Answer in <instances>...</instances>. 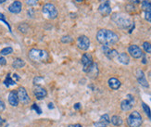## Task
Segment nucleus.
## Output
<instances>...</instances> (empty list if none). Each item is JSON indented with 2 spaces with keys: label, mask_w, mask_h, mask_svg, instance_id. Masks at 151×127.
Wrapping results in <instances>:
<instances>
[{
  "label": "nucleus",
  "mask_w": 151,
  "mask_h": 127,
  "mask_svg": "<svg viewBox=\"0 0 151 127\" xmlns=\"http://www.w3.org/2000/svg\"><path fill=\"white\" fill-rule=\"evenodd\" d=\"M96 40L103 46L114 45L119 41V35L108 29H100L96 34Z\"/></svg>",
  "instance_id": "1"
},
{
  "label": "nucleus",
  "mask_w": 151,
  "mask_h": 127,
  "mask_svg": "<svg viewBox=\"0 0 151 127\" xmlns=\"http://www.w3.org/2000/svg\"><path fill=\"white\" fill-rule=\"evenodd\" d=\"M111 20L120 29H128L133 24L132 20L129 16L123 13H114L111 16Z\"/></svg>",
  "instance_id": "2"
},
{
  "label": "nucleus",
  "mask_w": 151,
  "mask_h": 127,
  "mask_svg": "<svg viewBox=\"0 0 151 127\" xmlns=\"http://www.w3.org/2000/svg\"><path fill=\"white\" fill-rule=\"evenodd\" d=\"M29 58L35 62H45L49 59V54L47 51L43 49L33 48L29 51Z\"/></svg>",
  "instance_id": "3"
},
{
  "label": "nucleus",
  "mask_w": 151,
  "mask_h": 127,
  "mask_svg": "<svg viewBox=\"0 0 151 127\" xmlns=\"http://www.w3.org/2000/svg\"><path fill=\"white\" fill-rule=\"evenodd\" d=\"M142 122H143V119L141 114L136 110L130 113L127 118V124L129 127H140Z\"/></svg>",
  "instance_id": "4"
},
{
  "label": "nucleus",
  "mask_w": 151,
  "mask_h": 127,
  "mask_svg": "<svg viewBox=\"0 0 151 127\" xmlns=\"http://www.w3.org/2000/svg\"><path fill=\"white\" fill-rule=\"evenodd\" d=\"M42 11H43V14L45 16V17L50 19V20L56 19L58 15L57 7L51 3L45 4V5L43 6V9H42Z\"/></svg>",
  "instance_id": "5"
},
{
  "label": "nucleus",
  "mask_w": 151,
  "mask_h": 127,
  "mask_svg": "<svg viewBox=\"0 0 151 127\" xmlns=\"http://www.w3.org/2000/svg\"><path fill=\"white\" fill-rule=\"evenodd\" d=\"M133 104H135V98L132 95H127V98L121 101V108L123 111H128V110L131 109L133 107Z\"/></svg>",
  "instance_id": "6"
},
{
  "label": "nucleus",
  "mask_w": 151,
  "mask_h": 127,
  "mask_svg": "<svg viewBox=\"0 0 151 127\" xmlns=\"http://www.w3.org/2000/svg\"><path fill=\"white\" fill-rule=\"evenodd\" d=\"M17 95H18L19 97V101L22 102V104H28L30 102V97H29L28 93L24 87H19L18 90H17Z\"/></svg>",
  "instance_id": "7"
},
{
  "label": "nucleus",
  "mask_w": 151,
  "mask_h": 127,
  "mask_svg": "<svg viewBox=\"0 0 151 127\" xmlns=\"http://www.w3.org/2000/svg\"><path fill=\"white\" fill-rule=\"evenodd\" d=\"M128 52L129 54L135 59H140L144 56V53L142 51V49L138 46H136V45H131V46L128 47Z\"/></svg>",
  "instance_id": "8"
},
{
  "label": "nucleus",
  "mask_w": 151,
  "mask_h": 127,
  "mask_svg": "<svg viewBox=\"0 0 151 127\" xmlns=\"http://www.w3.org/2000/svg\"><path fill=\"white\" fill-rule=\"evenodd\" d=\"M98 11L99 13L101 14L104 17L106 16H108L111 13V7H110V1H104L99 5L98 7Z\"/></svg>",
  "instance_id": "9"
},
{
  "label": "nucleus",
  "mask_w": 151,
  "mask_h": 127,
  "mask_svg": "<svg viewBox=\"0 0 151 127\" xmlns=\"http://www.w3.org/2000/svg\"><path fill=\"white\" fill-rule=\"evenodd\" d=\"M77 46L82 50H87L90 47V40L85 35L79 36L77 39Z\"/></svg>",
  "instance_id": "10"
},
{
  "label": "nucleus",
  "mask_w": 151,
  "mask_h": 127,
  "mask_svg": "<svg viewBox=\"0 0 151 127\" xmlns=\"http://www.w3.org/2000/svg\"><path fill=\"white\" fill-rule=\"evenodd\" d=\"M86 74L88 75V77L91 79H95L96 77L98 76V73H99V70H98V65L96 64L95 62H93L90 67L86 70Z\"/></svg>",
  "instance_id": "11"
},
{
  "label": "nucleus",
  "mask_w": 151,
  "mask_h": 127,
  "mask_svg": "<svg viewBox=\"0 0 151 127\" xmlns=\"http://www.w3.org/2000/svg\"><path fill=\"white\" fill-rule=\"evenodd\" d=\"M33 95L35 96L37 99H42V98L45 97L47 95V90H45L44 87L40 86V85H35V86L33 87Z\"/></svg>",
  "instance_id": "12"
},
{
  "label": "nucleus",
  "mask_w": 151,
  "mask_h": 127,
  "mask_svg": "<svg viewBox=\"0 0 151 127\" xmlns=\"http://www.w3.org/2000/svg\"><path fill=\"white\" fill-rule=\"evenodd\" d=\"M82 64L83 65V72H86V70L90 67V65L93 63V59H92V56L89 54V53H85L83 54L82 57Z\"/></svg>",
  "instance_id": "13"
},
{
  "label": "nucleus",
  "mask_w": 151,
  "mask_h": 127,
  "mask_svg": "<svg viewBox=\"0 0 151 127\" xmlns=\"http://www.w3.org/2000/svg\"><path fill=\"white\" fill-rule=\"evenodd\" d=\"M136 78H137L138 83H139L142 85V86H144V87H148L149 86L148 81H146V77H145V73H144L143 71H142V70H137V72H136Z\"/></svg>",
  "instance_id": "14"
},
{
  "label": "nucleus",
  "mask_w": 151,
  "mask_h": 127,
  "mask_svg": "<svg viewBox=\"0 0 151 127\" xmlns=\"http://www.w3.org/2000/svg\"><path fill=\"white\" fill-rule=\"evenodd\" d=\"M22 4L20 1H14L11 5L8 7V11L10 13H13V14H18L22 11Z\"/></svg>",
  "instance_id": "15"
},
{
  "label": "nucleus",
  "mask_w": 151,
  "mask_h": 127,
  "mask_svg": "<svg viewBox=\"0 0 151 127\" xmlns=\"http://www.w3.org/2000/svg\"><path fill=\"white\" fill-rule=\"evenodd\" d=\"M8 102L11 106L17 107L19 105V97L17 95V91H11L8 95Z\"/></svg>",
  "instance_id": "16"
},
{
  "label": "nucleus",
  "mask_w": 151,
  "mask_h": 127,
  "mask_svg": "<svg viewBox=\"0 0 151 127\" xmlns=\"http://www.w3.org/2000/svg\"><path fill=\"white\" fill-rule=\"evenodd\" d=\"M117 59H118L119 62H121V64H124V65H127L130 62L129 56L127 55V53H124V52H121V53H120V54H118Z\"/></svg>",
  "instance_id": "17"
},
{
  "label": "nucleus",
  "mask_w": 151,
  "mask_h": 127,
  "mask_svg": "<svg viewBox=\"0 0 151 127\" xmlns=\"http://www.w3.org/2000/svg\"><path fill=\"white\" fill-rule=\"evenodd\" d=\"M108 85H110V87L113 90H117L119 89L120 86H121V82L120 80H118L117 78H110V80H108Z\"/></svg>",
  "instance_id": "18"
},
{
  "label": "nucleus",
  "mask_w": 151,
  "mask_h": 127,
  "mask_svg": "<svg viewBox=\"0 0 151 127\" xmlns=\"http://www.w3.org/2000/svg\"><path fill=\"white\" fill-rule=\"evenodd\" d=\"M110 122L115 126H121V124H123V119H121L120 116L118 115H114L112 116V118L110 119Z\"/></svg>",
  "instance_id": "19"
},
{
  "label": "nucleus",
  "mask_w": 151,
  "mask_h": 127,
  "mask_svg": "<svg viewBox=\"0 0 151 127\" xmlns=\"http://www.w3.org/2000/svg\"><path fill=\"white\" fill-rule=\"evenodd\" d=\"M24 65H25V62L22 59H16L13 61V63H12V67L14 69H20L24 67Z\"/></svg>",
  "instance_id": "20"
},
{
  "label": "nucleus",
  "mask_w": 151,
  "mask_h": 127,
  "mask_svg": "<svg viewBox=\"0 0 151 127\" xmlns=\"http://www.w3.org/2000/svg\"><path fill=\"white\" fill-rule=\"evenodd\" d=\"M141 7L142 9L145 10V12L151 11V2L149 0H143L141 3Z\"/></svg>",
  "instance_id": "21"
},
{
  "label": "nucleus",
  "mask_w": 151,
  "mask_h": 127,
  "mask_svg": "<svg viewBox=\"0 0 151 127\" xmlns=\"http://www.w3.org/2000/svg\"><path fill=\"white\" fill-rule=\"evenodd\" d=\"M118 51L116 50V49H110V51H108V53L106 55L108 59H115L118 57Z\"/></svg>",
  "instance_id": "22"
},
{
  "label": "nucleus",
  "mask_w": 151,
  "mask_h": 127,
  "mask_svg": "<svg viewBox=\"0 0 151 127\" xmlns=\"http://www.w3.org/2000/svg\"><path fill=\"white\" fill-rule=\"evenodd\" d=\"M12 52H13V49H12V47H5V48L2 49V50L0 51V55H2V56L9 55V54H11Z\"/></svg>",
  "instance_id": "23"
},
{
  "label": "nucleus",
  "mask_w": 151,
  "mask_h": 127,
  "mask_svg": "<svg viewBox=\"0 0 151 127\" xmlns=\"http://www.w3.org/2000/svg\"><path fill=\"white\" fill-rule=\"evenodd\" d=\"M100 122L107 125L108 124H110V116L108 115V114H104V115H102L101 117H100Z\"/></svg>",
  "instance_id": "24"
},
{
  "label": "nucleus",
  "mask_w": 151,
  "mask_h": 127,
  "mask_svg": "<svg viewBox=\"0 0 151 127\" xmlns=\"http://www.w3.org/2000/svg\"><path fill=\"white\" fill-rule=\"evenodd\" d=\"M18 29H19V31L22 32V34H26V32L29 31V26L26 23H20L18 27Z\"/></svg>",
  "instance_id": "25"
},
{
  "label": "nucleus",
  "mask_w": 151,
  "mask_h": 127,
  "mask_svg": "<svg viewBox=\"0 0 151 127\" xmlns=\"http://www.w3.org/2000/svg\"><path fill=\"white\" fill-rule=\"evenodd\" d=\"M4 84H6V86H9V85H14L16 83H15V81L12 80V78L10 77V74H7L6 80L4 81Z\"/></svg>",
  "instance_id": "26"
},
{
  "label": "nucleus",
  "mask_w": 151,
  "mask_h": 127,
  "mask_svg": "<svg viewBox=\"0 0 151 127\" xmlns=\"http://www.w3.org/2000/svg\"><path fill=\"white\" fill-rule=\"evenodd\" d=\"M142 107H143L144 111L146 112V115H148V117L151 119V110H150V108L148 107V105H146L145 102H143V103H142Z\"/></svg>",
  "instance_id": "27"
},
{
  "label": "nucleus",
  "mask_w": 151,
  "mask_h": 127,
  "mask_svg": "<svg viewBox=\"0 0 151 127\" xmlns=\"http://www.w3.org/2000/svg\"><path fill=\"white\" fill-rule=\"evenodd\" d=\"M60 41H61V43L68 44V43H72V41H73V39H72V36H70V35H65V36H63V37H61Z\"/></svg>",
  "instance_id": "28"
},
{
  "label": "nucleus",
  "mask_w": 151,
  "mask_h": 127,
  "mask_svg": "<svg viewBox=\"0 0 151 127\" xmlns=\"http://www.w3.org/2000/svg\"><path fill=\"white\" fill-rule=\"evenodd\" d=\"M125 9H126V11H128L129 13H133V12L136 11L135 7V5H133V4H128V5L125 6Z\"/></svg>",
  "instance_id": "29"
},
{
  "label": "nucleus",
  "mask_w": 151,
  "mask_h": 127,
  "mask_svg": "<svg viewBox=\"0 0 151 127\" xmlns=\"http://www.w3.org/2000/svg\"><path fill=\"white\" fill-rule=\"evenodd\" d=\"M143 48L146 53H151V44L148 42L143 43Z\"/></svg>",
  "instance_id": "30"
},
{
  "label": "nucleus",
  "mask_w": 151,
  "mask_h": 127,
  "mask_svg": "<svg viewBox=\"0 0 151 127\" xmlns=\"http://www.w3.org/2000/svg\"><path fill=\"white\" fill-rule=\"evenodd\" d=\"M32 109H35V111H36L37 113H38V114H41V113H42V109L39 108V106L37 105V104H35H35H33Z\"/></svg>",
  "instance_id": "31"
},
{
  "label": "nucleus",
  "mask_w": 151,
  "mask_h": 127,
  "mask_svg": "<svg viewBox=\"0 0 151 127\" xmlns=\"http://www.w3.org/2000/svg\"><path fill=\"white\" fill-rule=\"evenodd\" d=\"M145 19L148 20V22H151V11L145 12Z\"/></svg>",
  "instance_id": "32"
},
{
  "label": "nucleus",
  "mask_w": 151,
  "mask_h": 127,
  "mask_svg": "<svg viewBox=\"0 0 151 127\" xmlns=\"http://www.w3.org/2000/svg\"><path fill=\"white\" fill-rule=\"evenodd\" d=\"M38 1H39V0H27L26 4L28 6H35V5H36Z\"/></svg>",
  "instance_id": "33"
},
{
  "label": "nucleus",
  "mask_w": 151,
  "mask_h": 127,
  "mask_svg": "<svg viewBox=\"0 0 151 127\" xmlns=\"http://www.w3.org/2000/svg\"><path fill=\"white\" fill-rule=\"evenodd\" d=\"M42 81H43V78H42V77H35V80H33V84H35V85H38Z\"/></svg>",
  "instance_id": "34"
},
{
  "label": "nucleus",
  "mask_w": 151,
  "mask_h": 127,
  "mask_svg": "<svg viewBox=\"0 0 151 127\" xmlns=\"http://www.w3.org/2000/svg\"><path fill=\"white\" fill-rule=\"evenodd\" d=\"M110 50V47H108V46H102V51L104 52L105 55H107Z\"/></svg>",
  "instance_id": "35"
},
{
  "label": "nucleus",
  "mask_w": 151,
  "mask_h": 127,
  "mask_svg": "<svg viewBox=\"0 0 151 127\" xmlns=\"http://www.w3.org/2000/svg\"><path fill=\"white\" fill-rule=\"evenodd\" d=\"M7 64V59L4 58L2 55H0V65H6Z\"/></svg>",
  "instance_id": "36"
},
{
  "label": "nucleus",
  "mask_w": 151,
  "mask_h": 127,
  "mask_svg": "<svg viewBox=\"0 0 151 127\" xmlns=\"http://www.w3.org/2000/svg\"><path fill=\"white\" fill-rule=\"evenodd\" d=\"M5 108H6V106H5V103L0 99V112L1 111H3L4 109H5Z\"/></svg>",
  "instance_id": "37"
},
{
  "label": "nucleus",
  "mask_w": 151,
  "mask_h": 127,
  "mask_svg": "<svg viewBox=\"0 0 151 127\" xmlns=\"http://www.w3.org/2000/svg\"><path fill=\"white\" fill-rule=\"evenodd\" d=\"M95 127H107V125H106V124H104L103 122H95Z\"/></svg>",
  "instance_id": "38"
},
{
  "label": "nucleus",
  "mask_w": 151,
  "mask_h": 127,
  "mask_svg": "<svg viewBox=\"0 0 151 127\" xmlns=\"http://www.w3.org/2000/svg\"><path fill=\"white\" fill-rule=\"evenodd\" d=\"M130 4H133V5H136V4L140 3V0H129Z\"/></svg>",
  "instance_id": "39"
},
{
  "label": "nucleus",
  "mask_w": 151,
  "mask_h": 127,
  "mask_svg": "<svg viewBox=\"0 0 151 127\" xmlns=\"http://www.w3.org/2000/svg\"><path fill=\"white\" fill-rule=\"evenodd\" d=\"M74 109H76V110L80 109H81V104H80V103H76V104L74 105Z\"/></svg>",
  "instance_id": "40"
},
{
  "label": "nucleus",
  "mask_w": 151,
  "mask_h": 127,
  "mask_svg": "<svg viewBox=\"0 0 151 127\" xmlns=\"http://www.w3.org/2000/svg\"><path fill=\"white\" fill-rule=\"evenodd\" d=\"M28 14H29V16H30L31 18L33 17V9H30V10L28 11Z\"/></svg>",
  "instance_id": "41"
},
{
  "label": "nucleus",
  "mask_w": 151,
  "mask_h": 127,
  "mask_svg": "<svg viewBox=\"0 0 151 127\" xmlns=\"http://www.w3.org/2000/svg\"><path fill=\"white\" fill-rule=\"evenodd\" d=\"M69 127H83V126L79 124H70V125H69Z\"/></svg>",
  "instance_id": "42"
},
{
  "label": "nucleus",
  "mask_w": 151,
  "mask_h": 127,
  "mask_svg": "<svg viewBox=\"0 0 151 127\" xmlns=\"http://www.w3.org/2000/svg\"><path fill=\"white\" fill-rule=\"evenodd\" d=\"M142 62H143V64H146V58L145 55L143 56V61H142Z\"/></svg>",
  "instance_id": "43"
},
{
  "label": "nucleus",
  "mask_w": 151,
  "mask_h": 127,
  "mask_svg": "<svg viewBox=\"0 0 151 127\" xmlns=\"http://www.w3.org/2000/svg\"><path fill=\"white\" fill-rule=\"evenodd\" d=\"M48 108H49V109H54L53 103H49V104H48Z\"/></svg>",
  "instance_id": "44"
},
{
  "label": "nucleus",
  "mask_w": 151,
  "mask_h": 127,
  "mask_svg": "<svg viewBox=\"0 0 151 127\" xmlns=\"http://www.w3.org/2000/svg\"><path fill=\"white\" fill-rule=\"evenodd\" d=\"M7 1V0H0V5H1V4H3V3H5Z\"/></svg>",
  "instance_id": "45"
},
{
  "label": "nucleus",
  "mask_w": 151,
  "mask_h": 127,
  "mask_svg": "<svg viewBox=\"0 0 151 127\" xmlns=\"http://www.w3.org/2000/svg\"><path fill=\"white\" fill-rule=\"evenodd\" d=\"M3 122H4V121H3V119H2L1 117H0V125H1V124H3Z\"/></svg>",
  "instance_id": "46"
},
{
  "label": "nucleus",
  "mask_w": 151,
  "mask_h": 127,
  "mask_svg": "<svg viewBox=\"0 0 151 127\" xmlns=\"http://www.w3.org/2000/svg\"><path fill=\"white\" fill-rule=\"evenodd\" d=\"M75 1H77V2H83V0H75Z\"/></svg>",
  "instance_id": "47"
},
{
  "label": "nucleus",
  "mask_w": 151,
  "mask_h": 127,
  "mask_svg": "<svg viewBox=\"0 0 151 127\" xmlns=\"http://www.w3.org/2000/svg\"><path fill=\"white\" fill-rule=\"evenodd\" d=\"M99 1H105V0H99Z\"/></svg>",
  "instance_id": "48"
}]
</instances>
